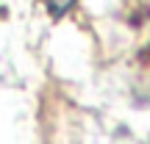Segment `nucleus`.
Here are the masks:
<instances>
[{"label": "nucleus", "mask_w": 150, "mask_h": 144, "mask_svg": "<svg viewBox=\"0 0 150 144\" xmlns=\"http://www.w3.org/2000/svg\"><path fill=\"white\" fill-rule=\"evenodd\" d=\"M42 3H45V8H47L53 17H64L75 6V0H42Z\"/></svg>", "instance_id": "f257e3e1"}]
</instances>
